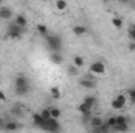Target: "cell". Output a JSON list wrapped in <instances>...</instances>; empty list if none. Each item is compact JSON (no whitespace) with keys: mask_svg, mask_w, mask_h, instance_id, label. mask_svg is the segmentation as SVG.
Returning <instances> with one entry per match:
<instances>
[{"mask_svg":"<svg viewBox=\"0 0 135 133\" xmlns=\"http://www.w3.org/2000/svg\"><path fill=\"white\" fill-rule=\"evenodd\" d=\"M112 25H113V28L121 30V28L124 27V21H123L121 17H118V16H113V17H112Z\"/></svg>","mask_w":135,"mask_h":133,"instance_id":"13","label":"cell"},{"mask_svg":"<svg viewBox=\"0 0 135 133\" xmlns=\"http://www.w3.org/2000/svg\"><path fill=\"white\" fill-rule=\"evenodd\" d=\"M77 72H79V69L74 66V64H71V66L68 67V74H69L71 77H75V75H77Z\"/></svg>","mask_w":135,"mask_h":133,"instance_id":"28","label":"cell"},{"mask_svg":"<svg viewBox=\"0 0 135 133\" xmlns=\"http://www.w3.org/2000/svg\"><path fill=\"white\" fill-rule=\"evenodd\" d=\"M14 25H17L19 28H25V25H27V17H25L24 14H17V16L14 17Z\"/></svg>","mask_w":135,"mask_h":133,"instance_id":"10","label":"cell"},{"mask_svg":"<svg viewBox=\"0 0 135 133\" xmlns=\"http://www.w3.org/2000/svg\"><path fill=\"white\" fill-rule=\"evenodd\" d=\"M105 70H107V66H105L104 61H93V63L90 64V72H91L93 75L101 77V75L105 74Z\"/></svg>","mask_w":135,"mask_h":133,"instance_id":"3","label":"cell"},{"mask_svg":"<svg viewBox=\"0 0 135 133\" xmlns=\"http://www.w3.org/2000/svg\"><path fill=\"white\" fill-rule=\"evenodd\" d=\"M46 42H47V45H49L50 50L60 53L61 45H63V41H61V38H60L58 34H47V36H46Z\"/></svg>","mask_w":135,"mask_h":133,"instance_id":"2","label":"cell"},{"mask_svg":"<svg viewBox=\"0 0 135 133\" xmlns=\"http://www.w3.org/2000/svg\"><path fill=\"white\" fill-rule=\"evenodd\" d=\"M116 125H129V122H127L126 116H123V114L116 116Z\"/></svg>","mask_w":135,"mask_h":133,"instance_id":"24","label":"cell"},{"mask_svg":"<svg viewBox=\"0 0 135 133\" xmlns=\"http://www.w3.org/2000/svg\"><path fill=\"white\" fill-rule=\"evenodd\" d=\"M50 96H52V99L58 100L60 97H61V91H60V88H58V86H52V88H50Z\"/></svg>","mask_w":135,"mask_h":133,"instance_id":"20","label":"cell"},{"mask_svg":"<svg viewBox=\"0 0 135 133\" xmlns=\"http://www.w3.org/2000/svg\"><path fill=\"white\" fill-rule=\"evenodd\" d=\"M131 6H132V8H135V2H134V3H131Z\"/></svg>","mask_w":135,"mask_h":133,"instance_id":"32","label":"cell"},{"mask_svg":"<svg viewBox=\"0 0 135 133\" xmlns=\"http://www.w3.org/2000/svg\"><path fill=\"white\" fill-rule=\"evenodd\" d=\"M3 100H6V94L3 91H0V102H3Z\"/></svg>","mask_w":135,"mask_h":133,"instance_id":"29","label":"cell"},{"mask_svg":"<svg viewBox=\"0 0 135 133\" xmlns=\"http://www.w3.org/2000/svg\"><path fill=\"white\" fill-rule=\"evenodd\" d=\"M72 33L75 34L77 38H80V36H83L86 33V27L85 25H72Z\"/></svg>","mask_w":135,"mask_h":133,"instance_id":"12","label":"cell"},{"mask_svg":"<svg viewBox=\"0 0 135 133\" xmlns=\"http://www.w3.org/2000/svg\"><path fill=\"white\" fill-rule=\"evenodd\" d=\"M54 6H55V9H57L58 13H63V11L68 9V2H65V0H57Z\"/></svg>","mask_w":135,"mask_h":133,"instance_id":"17","label":"cell"},{"mask_svg":"<svg viewBox=\"0 0 135 133\" xmlns=\"http://www.w3.org/2000/svg\"><path fill=\"white\" fill-rule=\"evenodd\" d=\"M50 61L54 63V64H57V66H60L61 63H63V57L58 53V52H52L50 53Z\"/></svg>","mask_w":135,"mask_h":133,"instance_id":"15","label":"cell"},{"mask_svg":"<svg viewBox=\"0 0 135 133\" xmlns=\"http://www.w3.org/2000/svg\"><path fill=\"white\" fill-rule=\"evenodd\" d=\"M44 130H46V132H50V133L58 132V130H60V122H58L57 119H49V121H46Z\"/></svg>","mask_w":135,"mask_h":133,"instance_id":"5","label":"cell"},{"mask_svg":"<svg viewBox=\"0 0 135 133\" xmlns=\"http://www.w3.org/2000/svg\"><path fill=\"white\" fill-rule=\"evenodd\" d=\"M127 102H129V100H127V97H126L124 94H118V96H115L113 100H112V108L119 111V110H123V108L127 105Z\"/></svg>","mask_w":135,"mask_h":133,"instance_id":"4","label":"cell"},{"mask_svg":"<svg viewBox=\"0 0 135 133\" xmlns=\"http://www.w3.org/2000/svg\"><path fill=\"white\" fill-rule=\"evenodd\" d=\"M129 38H131V42H135V24H131L129 25Z\"/></svg>","mask_w":135,"mask_h":133,"instance_id":"26","label":"cell"},{"mask_svg":"<svg viewBox=\"0 0 135 133\" xmlns=\"http://www.w3.org/2000/svg\"><path fill=\"white\" fill-rule=\"evenodd\" d=\"M60 116H61V110H60V108H57V106L50 108V119H57V121H58Z\"/></svg>","mask_w":135,"mask_h":133,"instance_id":"21","label":"cell"},{"mask_svg":"<svg viewBox=\"0 0 135 133\" xmlns=\"http://www.w3.org/2000/svg\"><path fill=\"white\" fill-rule=\"evenodd\" d=\"M11 16H13V9L9 6H0V19L8 21Z\"/></svg>","mask_w":135,"mask_h":133,"instance_id":"9","label":"cell"},{"mask_svg":"<svg viewBox=\"0 0 135 133\" xmlns=\"http://www.w3.org/2000/svg\"><path fill=\"white\" fill-rule=\"evenodd\" d=\"M39 114H41V117H42L44 121H49V119H50V108H42V110L39 111Z\"/></svg>","mask_w":135,"mask_h":133,"instance_id":"23","label":"cell"},{"mask_svg":"<svg viewBox=\"0 0 135 133\" xmlns=\"http://www.w3.org/2000/svg\"><path fill=\"white\" fill-rule=\"evenodd\" d=\"M77 110H79V113H80L83 117H91V111H93V108H91V106H88V105H85L83 102H82V103H79Z\"/></svg>","mask_w":135,"mask_h":133,"instance_id":"7","label":"cell"},{"mask_svg":"<svg viewBox=\"0 0 135 133\" xmlns=\"http://www.w3.org/2000/svg\"><path fill=\"white\" fill-rule=\"evenodd\" d=\"M90 125H91L93 129L99 130L102 125H104V119H102L101 116H91V117H90Z\"/></svg>","mask_w":135,"mask_h":133,"instance_id":"8","label":"cell"},{"mask_svg":"<svg viewBox=\"0 0 135 133\" xmlns=\"http://www.w3.org/2000/svg\"><path fill=\"white\" fill-rule=\"evenodd\" d=\"M36 32L46 38V36H47V25H44V24H38V25H36Z\"/></svg>","mask_w":135,"mask_h":133,"instance_id":"22","label":"cell"},{"mask_svg":"<svg viewBox=\"0 0 135 133\" xmlns=\"http://www.w3.org/2000/svg\"><path fill=\"white\" fill-rule=\"evenodd\" d=\"M3 125H5V124H3V121L0 119V127H3Z\"/></svg>","mask_w":135,"mask_h":133,"instance_id":"31","label":"cell"},{"mask_svg":"<svg viewBox=\"0 0 135 133\" xmlns=\"http://www.w3.org/2000/svg\"><path fill=\"white\" fill-rule=\"evenodd\" d=\"M94 102H96V99L93 97V96H86V97H83V103L85 105H88V106H94Z\"/></svg>","mask_w":135,"mask_h":133,"instance_id":"25","label":"cell"},{"mask_svg":"<svg viewBox=\"0 0 135 133\" xmlns=\"http://www.w3.org/2000/svg\"><path fill=\"white\" fill-rule=\"evenodd\" d=\"M79 85L83 86V88H86V89H93L94 88V81L90 80V78H80L79 80Z\"/></svg>","mask_w":135,"mask_h":133,"instance_id":"16","label":"cell"},{"mask_svg":"<svg viewBox=\"0 0 135 133\" xmlns=\"http://www.w3.org/2000/svg\"><path fill=\"white\" fill-rule=\"evenodd\" d=\"M129 50L131 52H135V42H129Z\"/></svg>","mask_w":135,"mask_h":133,"instance_id":"30","label":"cell"},{"mask_svg":"<svg viewBox=\"0 0 135 133\" xmlns=\"http://www.w3.org/2000/svg\"><path fill=\"white\" fill-rule=\"evenodd\" d=\"M8 38L9 39H21L22 38V28H19L17 25H11L8 28Z\"/></svg>","mask_w":135,"mask_h":133,"instance_id":"6","label":"cell"},{"mask_svg":"<svg viewBox=\"0 0 135 133\" xmlns=\"http://www.w3.org/2000/svg\"><path fill=\"white\" fill-rule=\"evenodd\" d=\"M3 129H5L6 132H17V130H19V124L14 122V121H9V122H5Z\"/></svg>","mask_w":135,"mask_h":133,"instance_id":"14","label":"cell"},{"mask_svg":"<svg viewBox=\"0 0 135 133\" xmlns=\"http://www.w3.org/2000/svg\"><path fill=\"white\" fill-rule=\"evenodd\" d=\"M72 64L77 67V69H80V67L85 66V58H83V57H80V55H75V57L72 58Z\"/></svg>","mask_w":135,"mask_h":133,"instance_id":"18","label":"cell"},{"mask_svg":"<svg viewBox=\"0 0 135 133\" xmlns=\"http://www.w3.org/2000/svg\"><path fill=\"white\" fill-rule=\"evenodd\" d=\"M127 100H131L132 103H135V88H131L129 91H127Z\"/></svg>","mask_w":135,"mask_h":133,"instance_id":"27","label":"cell"},{"mask_svg":"<svg viewBox=\"0 0 135 133\" xmlns=\"http://www.w3.org/2000/svg\"><path fill=\"white\" fill-rule=\"evenodd\" d=\"M116 125V116H110L107 121H104V127L107 129V130H110V129H113Z\"/></svg>","mask_w":135,"mask_h":133,"instance_id":"19","label":"cell"},{"mask_svg":"<svg viewBox=\"0 0 135 133\" xmlns=\"http://www.w3.org/2000/svg\"><path fill=\"white\" fill-rule=\"evenodd\" d=\"M32 117H33V124H35V125L44 130V125H46V121H44V119L41 117V114H39V113H33V116H32Z\"/></svg>","mask_w":135,"mask_h":133,"instance_id":"11","label":"cell"},{"mask_svg":"<svg viewBox=\"0 0 135 133\" xmlns=\"http://www.w3.org/2000/svg\"><path fill=\"white\" fill-rule=\"evenodd\" d=\"M14 91H16L17 96H25L30 91V83H28V80H27L25 75L19 74L16 77V80H14Z\"/></svg>","mask_w":135,"mask_h":133,"instance_id":"1","label":"cell"}]
</instances>
